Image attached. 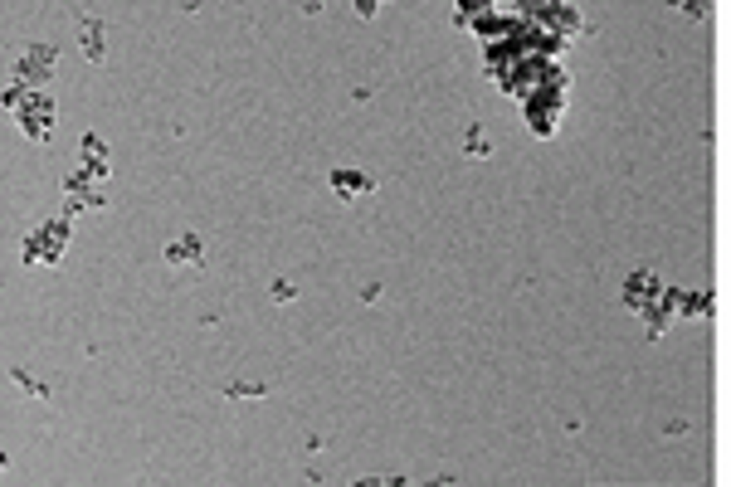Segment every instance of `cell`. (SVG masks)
I'll list each match as a JSON object with an SVG mask.
<instances>
[{
	"instance_id": "cell-1",
	"label": "cell",
	"mask_w": 731,
	"mask_h": 487,
	"mask_svg": "<svg viewBox=\"0 0 731 487\" xmlns=\"http://www.w3.org/2000/svg\"><path fill=\"white\" fill-rule=\"evenodd\" d=\"M337 186H341V191H366L371 180H366V175H346V171H341V175H337Z\"/></svg>"
}]
</instances>
